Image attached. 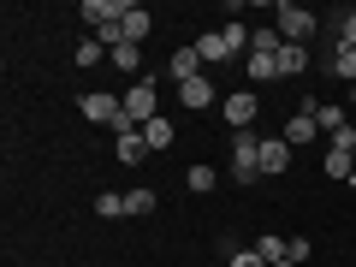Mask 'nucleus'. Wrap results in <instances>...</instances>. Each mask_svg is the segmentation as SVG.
Returning <instances> with one entry per match:
<instances>
[{"label":"nucleus","instance_id":"1","mask_svg":"<svg viewBox=\"0 0 356 267\" xmlns=\"http://www.w3.org/2000/svg\"><path fill=\"white\" fill-rule=\"evenodd\" d=\"M232 178H238V184H255V178H261V143H255L250 131L232 137Z\"/></svg>","mask_w":356,"mask_h":267},{"label":"nucleus","instance_id":"2","mask_svg":"<svg viewBox=\"0 0 356 267\" xmlns=\"http://www.w3.org/2000/svg\"><path fill=\"white\" fill-rule=\"evenodd\" d=\"M315 24H321V18L309 13V6H297V0H285V6H280V36H285V42H297V48H309Z\"/></svg>","mask_w":356,"mask_h":267},{"label":"nucleus","instance_id":"3","mask_svg":"<svg viewBox=\"0 0 356 267\" xmlns=\"http://www.w3.org/2000/svg\"><path fill=\"white\" fill-rule=\"evenodd\" d=\"M125 113L137 119V125H149V119H161V102H154V83H149V77H137V83L125 89Z\"/></svg>","mask_w":356,"mask_h":267},{"label":"nucleus","instance_id":"4","mask_svg":"<svg viewBox=\"0 0 356 267\" xmlns=\"http://www.w3.org/2000/svg\"><path fill=\"white\" fill-rule=\"evenodd\" d=\"M220 113H226L232 131H250L255 119H261V102H255L250 89H238V95H226V102H220Z\"/></svg>","mask_w":356,"mask_h":267},{"label":"nucleus","instance_id":"5","mask_svg":"<svg viewBox=\"0 0 356 267\" xmlns=\"http://www.w3.org/2000/svg\"><path fill=\"white\" fill-rule=\"evenodd\" d=\"M291 161H297V149L285 137H267L261 143V178H280V172H291Z\"/></svg>","mask_w":356,"mask_h":267},{"label":"nucleus","instance_id":"6","mask_svg":"<svg viewBox=\"0 0 356 267\" xmlns=\"http://www.w3.org/2000/svg\"><path fill=\"white\" fill-rule=\"evenodd\" d=\"M321 125H315V102H303V113H291V125H285V143L291 149H303V143H315Z\"/></svg>","mask_w":356,"mask_h":267},{"label":"nucleus","instance_id":"7","mask_svg":"<svg viewBox=\"0 0 356 267\" xmlns=\"http://www.w3.org/2000/svg\"><path fill=\"white\" fill-rule=\"evenodd\" d=\"M166 77H172V83H191V77H202V54H196V48H178L172 60H166Z\"/></svg>","mask_w":356,"mask_h":267},{"label":"nucleus","instance_id":"8","mask_svg":"<svg viewBox=\"0 0 356 267\" xmlns=\"http://www.w3.org/2000/svg\"><path fill=\"white\" fill-rule=\"evenodd\" d=\"M178 102L191 107V113H202V107H214V83L208 77H191V83H178Z\"/></svg>","mask_w":356,"mask_h":267},{"label":"nucleus","instance_id":"9","mask_svg":"<svg viewBox=\"0 0 356 267\" xmlns=\"http://www.w3.org/2000/svg\"><path fill=\"white\" fill-rule=\"evenodd\" d=\"M255 255H261L267 267H280V261H291V238H280V232H261V238H255Z\"/></svg>","mask_w":356,"mask_h":267},{"label":"nucleus","instance_id":"10","mask_svg":"<svg viewBox=\"0 0 356 267\" xmlns=\"http://www.w3.org/2000/svg\"><path fill=\"white\" fill-rule=\"evenodd\" d=\"M113 154H119V166H143V161H149V143H143V131H125V137L113 143Z\"/></svg>","mask_w":356,"mask_h":267},{"label":"nucleus","instance_id":"11","mask_svg":"<svg viewBox=\"0 0 356 267\" xmlns=\"http://www.w3.org/2000/svg\"><path fill=\"white\" fill-rule=\"evenodd\" d=\"M172 137H178V131H172V119H149V125H143V143H149V154H161V149H172Z\"/></svg>","mask_w":356,"mask_h":267},{"label":"nucleus","instance_id":"12","mask_svg":"<svg viewBox=\"0 0 356 267\" xmlns=\"http://www.w3.org/2000/svg\"><path fill=\"white\" fill-rule=\"evenodd\" d=\"M315 125H321V137H339V131L350 125V113H344V107H327V102H315Z\"/></svg>","mask_w":356,"mask_h":267},{"label":"nucleus","instance_id":"13","mask_svg":"<svg viewBox=\"0 0 356 267\" xmlns=\"http://www.w3.org/2000/svg\"><path fill=\"white\" fill-rule=\"evenodd\" d=\"M149 30H154V18L143 13V6H131V0H125V42H137V48H143V36H149Z\"/></svg>","mask_w":356,"mask_h":267},{"label":"nucleus","instance_id":"14","mask_svg":"<svg viewBox=\"0 0 356 267\" xmlns=\"http://www.w3.org/2000/svg\"><path fill=\"white\" fill-rule=\"evenodd\" d=\"M303 72H309V48L285 42V48H280V77H303Z\"/></svg>","mask_w":356,"mask_h":267},{"label":"nucleus","instance_id":"15","mask_svg":"<svg viewBox=\"0 0 356 267\" xmlns=\"http://www.w3.org/2000/svg\"><path fill=\"white\" fill-rule=\"evenodd\" d=\"M350 172H356V154H350V149H332V143H327V178H344V184H350Z\"/></svg>","mask_w":356,"mask_h":267},{"label":"nucleus","instance_id":"16","mask_svg":"<svg viewBox=\"0 0 356 267\" xmlns=\"http://www.w3.org/2000/svg\"><path fill=\"white\" fill-rule=\"evenodd\" d=\"M243 72H250L255 83H267V77H280V54H250V60H243Z\"/></svg>","mask_w":356,"mask_h":267},{"label":"nucleus","instance_id":"17","mask_svg":"<svg viewBox=\"0 0 356 267\" xmlns=\"http://www.w3.org/2000/svg\"><path fill=\"white\" fill-rule=\"evenodd\" d=\"M196 54H202L208 65H220V60H232V48H226V36H220V30H208V36L196 42Z\"/></svg>","mask_w":356,"mask_h":267},{"label":"nucleus","instance_id":"18","mask_svg":"<svg viewBox=\"0 0 356 267\" xmlns=\"http://www.w3.org/2000/svg\"><path fill=\"white\" fill-rule=\"evenodd\" d=\"M184 184H191L196 196H208V191H214V184H220V172H214V166H202V161H196L191 172H184Z\"/></svg>","mask_w":356,"mask_h":267},{"label":"nucleus","instance_id":"19","mask_svg":"<svg viewBox=\"0 0 356 267\" xmlns=\"http://www.w3.org/2000/svg\"><path fill=\"white\" fill-rule=\"evenodd\" d=\"M107 60H113L119 72H143V48H137V42H119V48L107 54Z\"/></svg>","mask_w":356,"mask_h":267},{"label":"nucleus","instance_id":"20","mask_svg":"<svg viewBox=\"0 0 356 267\" xmlns=\"http://www.w3.org/2000/svg\"><path fill=\"white\" fill-rule=\"evenodd\" d=\"M125 214H154V191H125Z\"/></svg>","mask_w":356,"mask_h":267},{"label":"nucleus","instance_id":"21","mask_svg":"<svg viewBox=\"0 0 356 267\" xmlns=\"http://www.w3.org/2000/svg\"><path fill=\"white\" fill-rule=\"evenodd\" d=\"M102 54H107L102 42H95V36H83V42H77V54H72V60H77V65H102Z\"/></svg>","mask_w":356,"mask_h":267},{"label":"nucleus","instance_id":"22","mask_svg":"<svg viewBox=\"0 0 356 267\" xmlns=\"http://www.w3.org/2000/svg\"><path fill=\"white\" fill-rule=\"evenodd\" d=\"M220 36H226V48H232V54H243V48H250V30H243L238 18H232V24H220Z\"/></svg>","mask_w":356,"mask_h":267},{"label":"nucleus","instance_id":"23","mask_svg":"<svg viewBox=\"0 0 356 267\" xmlns=\"http://www.w3.org/2000/svg\"><path fill=\"white\" fill-rule=\"evenodd\" d=\"M95 214H102V220H119V214H125V196L102 191V196H95Z\"/></svg>","mask_w":356,"mask_h":267},{"label":"nucleus","instance_id":"24","mask_svg":"<svg viewBox=\"0 0 356 267\" xmlns=\"http://www.w3.org/2000/svg\"><path fill=\"white\" fill-rule=\"evenodd\" d=\"M332 72H339V77H350V83H356V48H339V54H332Z\"/></svg>","mask_w":356,"mask_h":267},{"label":"nucleus","instance_id":"25","mask_svg":"<svg viewBox=\"0 0 356 267\" xmlns=\"http://www.w3.org/2000/svg\"><path fill=\"white\" fill-rule=\"evenodd\" d=\"M226 267H267V261H261L255 250H232V261H226Z\"/></svg>","mask_w":356,"mask_h":267},{"label":"nucleus","instance_id":"26","mask_svg":"<svg viewBox=\"0 0 356 267\" xmlns=\"http://www.w3.org/2000/svg\"><path fill=\"white\" fill-rule=\"evenodd\" d=\"M309 255H315V243H309V238H291V261H297V267H303V261H309Z\"/></svg>","mask_w":356,"mask_h":267},{"label":"nucleus","instance_id":"27","mask_svg":"<svg viewBox=\"0 0 356 267\" xmlns=\"http://www.w3.org/2000/svg\"><path fill=\"white\" fill-rule=\"evenodd\" d=\"M350 113H356V83H350Z\"/></svg>","mask_w":356,"mask_h":267},{"label":"nucleus","instance_id":"28","mask_svg":"<svg viewBox=\"0 0 356 267\" xmlns=\"http://www.w3.org/2000/svg\"><path fill=\"white\" fill-rule=\"evenodd\" d=\"M280 267H297V261H280Z\"/></svg>","mask_w":356,"mask_h":267}]
</instances>
